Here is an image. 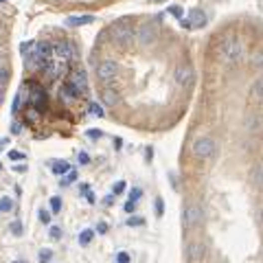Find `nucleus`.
Instances as JSON below:
<instances>
[{"instance_id": "obj_24", "label": "nucleus", "mask_w": 263, "mask_h": 263, "mask_svg": "<svg viewBox=\"0 0 263 263\" xmlns=\"http://www.w3.org/2000/svg\"><path fill=\"white\" fill-rule=\"evenodd\" d=\"M9 70L7 68H4V66H0V86H2L4 88V84H7V81H9Z\"/></svg>"}, {"instance_id": "obj_5", "label": "nucleus", "mask_w": 263, "mask_h": 263, "mask_svg": "<svg viewBox=\"0 0 263 263\" xmlns=\"http://www.w3.org/2000/svg\"><path fill=\"white\" fill-rule=\"evenodd\" d=\"M193 153L197 158H211L213 153H215V140L211 138V136H202V138H197L193 142Z\"/></svg>"}, {"instance_id": "obj_20", "label": "nucleus", "mask_w": 263, "mask_h": 263, "mask_svg": "<svg viewBox=\"0 0 263 263\" xmlns=\"http://www.w3.org/2000/svg\"><path fill=\"white\" fill-rule=\"evenodd\" d=\"M252 66H255V68H259V70H263V51L252 55Z\"/></svg>"}, {"instance_id": "obj_12", "label": "nucleus", "mask_w": 263, "mask_h": 263, "mask_svg": "<svg viewBox=\"0 0 263 263\" xmlns=\"http://www.w3.org/2000/svg\"><path fill=\"white\" fill-rule=\"evenodd\" d=\"M70 84H73V88L77 90V95H79V92H86L88 90V81H86L84 70H75V73L70 75Z\"/></svg>"}, {"instance_id": "obj_37", "label": "nucleus", "mask_w": 263, "mask_h": 263, "mask_svg": "<svg viewBox=\"0 0 263 263\" xmlns=\"http://www.w3.org/2000/svg\"><path fill=\"white\" fill-rule=\"evenodd\" d=\"M15 171H18V173H24V171H26V164H15Z\"/></svg>"}, {"instance_id": "obj_33", "label": "nucleus", "mask_w": 263, "mask_h": 263, "mask_svg": "<svg viewBox=\"0 0 263 263\" xmlns=\"http://www.w3.org/2000/svg\"><path fill=\"white\" fill-rule=\"evenodd\" d=\"M138 197H140V189H134V191H132V195H130V200H132V202H136Z\"/></svg>"}, {"instance_id": "obj_4", "label": "nucleus", "mask_w": 263, "mask_h": 263, "mask_svg": "<svg viewBox=\"0 0 263 263\" xmlns=\"http://www.w3.org/2000/svg\"><path fill=\"white\" fill-rule=\"evenodd\" d=\"M173 79H175V86L189 88V86H193V81H195V73L189 64H180L173 73Z\"/></svg>"}, {"instance_id": "obj_26", "label": "nucleus", "mask_w": 263, "mask_h": 263, "mask_svg": "<svg viewBox=\"0 0 263 263\" xmlns=\"http://www.w3.org/2000/svg\"><path fill=\"white\" fill-rule=\"evenodd\" d=\"M51 257H53L51 250H40V263H48L51 261Z\"/></svg>"}, {"instance_id": "obj_35", "label": "nucleus", "mask_w": 263, "mask_h": 263, "mask_svg": "<svg viewBox=\"0 0 263 263\" xmlns=\"http://www.w3.org/2000/svg\"><path fill=\"white\" fill-rule=\"evenodd\" d=\"M134 208H136V202H128V204H125V211H128V213H132V211H134Z\"/></svg>"}, {"instance_id": "obj_16", "label": "nucleus", "mask_w": 263, "mask_h": 263, "mask_svg": "<svg viewBox=\"0 0 263 263\" xmlns=\"http://www.w3.org/2000/svg\"><path fill=\"white\" fill-rule=\"evenodd\" d=\"M252 184H255L257 189H263V164H259V167L252 171Z\"/></svg>"}, {"instance_id": "obj_32", "label": "nucleus", "mask_w": 263, "mask_h": 263, "mask_svg": "<svg viewBox=\"0 0 263 263\" xmlns=\"http://www.w3.org/2000/svg\"><path fill=\"white\" fill-rule=\"evenodd\" d=\"M59 235H62V230H59L57 226L51 228V239H59Z\"/></svg>"}, {"instance_id": "obj_29", "label": "nucleus", "mask_w": 263, "mask_h": 263, "mask_svg": "<svg viewBox=\"0 0 263 263\" xmlns=\"http://www.w3.org/2000/svg\"><path fill=\"white\" fill-rule=\"evenodd\" d=\"M117 263H130V252H119Z\"/></svg>"}, {"instance_id": "obj_13", "label": "nucleus", "mask_w": 263, "mask_h": 263, "mask_svg": "<svg viewBox=\"0 0 263 263\" xmlns=\"http://www.w3.org/2000/svg\"><path fill=\"white\" fill-rule=\"evenodd\" d=\"M101 95H103V103L110 106V108H114V106H119V103H121V95L117 90H112V88H106Z\"/></svg>"}, {"instance_id": "obj_14", "label": "nucleus", "mask_w": 263, "mask_h": 263, "mask_svg": "<svg viewBox=\"0 0 263 263\" xmlns=\"http://www.w3.org/2000/svg\"><path fill=\"white\" fill-rule=\"evenodd\" d=\"M90 22H95L92 15H73V18L66 20V24L68 26H81V24H90Z\"/></svg>"}, {"instance_id": "obj_9", "label": "nucleus", "mask_w": 263, "mask_h": 263, "mask_svg": "<svg viewBox=\"0 0 263 263\" xmlns=\"http://www.w3.org/2000/svg\"><path fill=\"white\" fill-rule=\"evenodd\" d=\"M244 128L248 134H263V117L261 114H248L244 121Z\"/></svg>"}, {"instance_id": "obj_10", "label": "nucleus", "mask_w": 263, "mask_h": 263, "mask_svg": "<svg viewBox=\"0 0 263 263\" xmlns=\"http://www.w3.org/2000/svg\"><path fill=\"white\" fill-rule=\"evenodd\" d=\"M53 51L57 53L62 59H68V62L77 57V48H75L73 42H57V44L53 46Z\"/></svg>"}, {"instance_id": "obj_39", "label": "nucleus", "mask_w": 263, "mask_h": 263, "mask_svg": "<svg viewBox=\"0 0 263 263\" xmlns=\"http://www.w3.org/2000/svg\"><path fill=\"white\" fill-rule=\"evenodd\" d=\"M88 160H90V158H88V153H79V162H88Z\"/></svg>"}, {"instance_id": "obj_36", "label": "nucleus", "mask_w": 263, "mask_h": 263, "mask_svg": "<svg viewBox=\"0 0 263 263\" xmlns=\"http://www.w3.org/2000/svg\"><path fill=\"white\" fill-rule=\"evenodd\" d=\"M20 130H22L20 123H13V125H11V132H13V134H20Z\"/></svg>"}, {"instance_id": "obj_28", "label": "nucleus", "mask_w": 263, "mask_h": 263, "mask_svg": "<svg viewBox=\"0 0 263 263\" xmlns=\"http://www.w3.org/2000/svg\"><path fill=\"white\" fill-rule=\"evenodd\" d=\"M114 195H121V193H123V191H125V182H123V180H121V182H117V184H114Z\"/></svg>"}, {"instance_id": "obj_11", "label": "nucleus", "mask_w": 263, "mask_h": 263, "mask_svg": "<svg viewBox=\"0 0 263 263\" xmlns=\"http://www.w3.org/2000/svg\"><path fill=\"white\" fill-rule=\"evenodd\" d=\"M186 20H189L191 29H200V26L206 24L208 18H206V13H204L202 9H191V11H189V18H186Z\"/></svg>"}, {"instance_id": "obj_2", "label": "nucleus", "mask_w": 263, "mask_h": 263, "mask_svg": "<svg viewBox=\"0 0 263 263\" xmlns=\"http://www.w3.org/2000/svg\"><path fill=\"white\" fill-rule=\"evenodd\" d=\"M112 37L117 44H121V46H132V44L136 42L134 29H132L130 24H123V22H119V24L112 26Z\"/></svg>"}, {"instance_id": "obj_23", "label": "nucleus", "mask_w": 263, "mask_h": 263, "mask_svg": "<svg viewBox=\"0 0 263 263\" xmlns=\"http://www.w3.org/2000/svg\"><path fill=\"white\" fill-rule=\"evenodd\" d=\"M169 13H171V15H175V18H178V20H182V18H184V11L180 9L178 4H171V7H169Z\"/></svg>"}, {"instance_id": "obj_45", "label": "nucleus", "mask_w": 263, "mask_h": 263, "mask_svg": "<svg viewBox=\"0 0 263 263\" xmlns=\"http://www.w3.org/2000/svg\"><path fill=\"white\" fill-rule=\"evenodd\" d=\"M0 169H2V164H0Z\"/></svg>"}, {"instance_id": "obj_22", "label": "nucleus", "mask_w": 263, "mask_h": 263, "mask_svg": "<svg viewBox=\"0 0 263 263\" xmlns=\"http://www.w3.org/2000/svg\"><path fill=\"white\" fill-rule=\"evenodd\" d=\"M51 211H53V213H59V211H62V197H57V195L51 197Z\"/></svg>"}, {"instance_id": "obj_8", "label": "nucleus", "mask_w": 263, "mask_h": 263, "mask_svg": "<svg viewBox=\"0 0 263 263\" xmlns=\"http://www.w3.org/2000/svg\"><path fill=\"white\" fill-rule=\"evenodd\" d=\"M204 252H206V246L202 241H191L186 246V261L189 263H200L204 259Z\"/></svg>"}, {"instance_id": "obj_15", "label": "nucleus", "mask_w": 263, "mask_h": 263, "mask_svg": "<svg viewBox=\"0 0 263 263\" xmlns=\"http://www.w3.org/2000/svg\"><path fill=\"white\" fill-rule=\"evenodd\" d=\"M250 97L257 99V101H263V77H259V79L252 84V88H250Z\"/></svg>"}, {"instance_id": "obj_40", "label": "nucleus", "mask_w": 263, "mask_h": 263, "mask_svg": "<svg viewBox=\"0 0 263 263\" xmlns=\"http://www.w3.org/2000/svg\"><path fill=\"white\" fill-rule=\"evenodd\" d=\"M18 108H20V97H15V101H13V112H18Z\"/></svg>"}, {"instance_id": "obj_3", "label": "nucleus", "mask_w": 263, "mask_h": 263, "mask_svg": "<svg viewBox=\"0 0 263 263\" xmlns=\"http://www.w3.org/2000/svg\"><path fill=\"white\" fill-rule=\"evenodd\" d=\"M222 55L226 57V62L230 64H237L239 59H241V55H244V44H241L237 37H230V40L224 44V48H222Z\"/></svg>"}, {"instance_id": "obj_34", "label": "nucleus", "mask_w": 263, "mask_h": 263, "mask_svg": "<svg viewBox=\"0 0 263 263\" xmlns=\"http://www.w3.org/2000/svg\"><path fill=\"white\" fill-rule=\"evenodd\" d=\"M156 213H158V215H162V200H160V197L156 200Z\"/></svg>"}, {"instance_id": "obj_41", "label": "nucleus", "mask_w": 263, "mask_h": 263, "mask_svg": "<svg viewBox=\"0 0 263 263\" xmlns=\"http://www.w3.org/2000/svg\"><path fill=\"white\" fill-rule=\"evenodd\" d=\"M2 101H4V88L0 86V103H2Z\"/></svg>"}, {"instance_id": "obj_18", "label": "nucleus", "mask_w": 263, "mask_h": 263, "mask_svg": "<svg viewBox=\"0 0 263 263\" xmlns=\"http://www.w3.org/2000/svg\"><path fill=\"white\" fill-rule=\"evenodd\" d=\"M92 237H95V230L86 228L84 233L79 235V244H81V246H88V244H90V241H92Z\"/></svg>"}, {"instance_id": "obj_25", "label": "nucleus", "mask_w": 263, "mask_h": 263, "mask_svg": "<svg viewBox=\"0 0 263 263\" xmlns=\"http://www.w3.org/2000/svg\"><path fill=\"white\" fill-rule=\"evenodd\" d=\"M33 48H35V42H24L22 44V55H29V53H33Z\"/></svg>"}, {"instance_id": "obj_17", "label": "nucleus", "mask_w": 263, "mask_h": 263, "mask_svg": "<svg viewBox=\"0 0 263 263\" xmlns=\"http://www.w3.org/2000/svg\"><path fill=\"white\" fill-rule=\"evenodd\" d=\"M53 173H57V175L70 173V164L66 162V160H57V162H53Z\"/></svg>"}, {"instance_id": "obj_43", "label": "nucleus", "mask_w": 263, "mask_h": 263, "mask_svg": "<svg viewBox=\"0 0 263 263\" xmlns=\"http://www.w3.org/2000/svg\"><path fill=\"white\" fill-rule=\"evenodd\" d=\"M259 217H261V222H263V208H261V213H259Z\"/></svg>"}, {"instance_id": "obj_30", "label": "nucleus", "mask_w": 263, "mask_h": 263, "mask_svg": "<svg viewBox=\"0 0 263 263\" xmlns=\"http://www.w3.org/2000/svg\"><path fill=\"white\" fill-rule=\"evenodd\" d=\"M128 226H142V217H130Z\"/></svg>"}, {"instance_id": "obj_7", "label": "nucleus", "mask_w": 263, "mask_h": 263, "mask_svg": "<svg viewBox=\"0 0 263 263\" xmlns=\"http://www.w3.org/2000/svg\"><path fill=\"white\" fill-rule=\"evenodd\" d=\"M119 73V64L114 62V59H103L101 64L97 66V77L101 81H110V79H114Z\"/></svg>"}, {"instance_id": "obj_1", "label": "nucleus", "mask_w": 263, "mask_h": 263, "mask_svg": "<svg viewBox=\"0 0 263 263\" xmlns=\"http://www.w3.org/2000/svg\"><path fill=\"white\" fill-rule=\"evenodd\" d=\"M202 219H204V211H202L200 204H195V202H189V204L182 208V226L184 228L197 226Z\"/></svg>"}, {"instance_id": "obj_6", "label": "nucleus", "mask_w": 263, "mask_h": 263, "mask_svg": "<svg viewBox=\"0 0 263 263\" xmlns=\"http://www.w3.org/2000/svg\"><path fill=\"white\" fill-rule=\"evenodd\" d=\"M136 42H138L140 46H149V44H153L156 42V26L149 24V22L140 24L138 31H136Z\"/></svg>"}, {"instance_id": "obj_21", "label": "nucleus", "mask_w": 263, "mask_h": 263, "mask_svg": "<svg viewBox=\"0 0 263 263\" xmlns=\"http://www.w3.org/2000/svg\"><path fill=\"white\" fill-rule=\"evenodd\" d=\"M88 112H90L92 117H103V108L99 106V103H90V106H88Z\"/></svg>"}, {"instance_id": "obj_31", "label": "nucleus", "mask_w": 263, "mask_h": 263, "mask_svg": "<svg viewBox=\"0 0 263 263\" xmlns=\"http://www.w3.org/2000/svg\"><path fill=\"white\" fill-rule=\"evenodd\" d=\"M88 136H90V138H101L103 132L101 130H90V132H88Z\"/></svg>"}, {"instance_id": "obj_38", "label": "nucleus", "mask_w": 263, "mask_h": 263, "mask_svg": "<svg viewBox=\"0 0 263 263\" xmlns=\"http://www.w3.org/2000/svg\"><path fill=\"white\" fill-rule=\"evenodd\" d=\"M9 158H13V160H20V158H22V153H18V151H11V153H9Z\"/></svg>"}, {"instance_id": "obj_44", "label": "nucleus", "mask_w": 263, "mask_h": 263, "mask_svg": "<svg viewBox=\"0 0 263 263\" xmlns=\"http://www.w3.org/2000/svg\"><path fill=\"white\" fill-rule=\"evenodd\" d=\"M13 263H24V261H13Z\"/></svg>"}, {"instance_id": "obj_42", "label": "nucleus", "mask_w": 263, "mask_h": 263, "mask_svg": "<svg viewBox=\"0 0 263 263\" xmlns=\"http://www.w3.org/2000/svg\"><path fill=\"white\" fill-rule=\"evenodd\" d=\"M7 142H9V138H2V140H0V149H2V147L7 145Z\"/></svg>"}, {"instance_id": "obj_27", "label": "nucleus", "mask_w": 263, "mask_h": 263, "mask_svg": "<svg viewBox=\"0 0 263 263\" xmlns=\"http://www.w3.org/2000/svg\"><path fill=\"white\" fill-rule=\"evenodd\" d=\"M40 222H42V224H51V213L42 208V211H40Z\"/></svg>"}, {"instance_id": "obj_19", "label": "nucleus", "mask_w": 263, "mask_h": 263, "mask_svg": "<svg viewBox=\"0 0 263 263\" xmlns=\"http://www.w3.org/2000/svg\"><path fill=\"white\" fill-rule=\"evenodd\" d=\"M11 208H13V200H11V197H0V213L2 211H11Z\"/></svg>"}]
</instances>
